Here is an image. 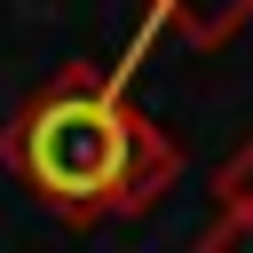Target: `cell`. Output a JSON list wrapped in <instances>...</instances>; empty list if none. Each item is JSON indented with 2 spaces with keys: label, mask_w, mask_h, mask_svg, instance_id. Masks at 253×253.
<instances>
[{
  "label": "cell",
  "mask_w": 253,
  "mask_h": 253,
  "mask_svg": "<svg viewBox=\"0 0 253 253\" xmlns=\"http://www.w3.org/2000/svg\"><path fill=\"white\" fill-rule=\"evenodd\" d=\"M8 174L63 221H111L150 206L158 190H174L182 174V142L142 119L119 79H103L95 63H63L8 126Z\"/></svg>",
  "instance_id": "6da1fadb"
},
{
  "label": "cell",
  "mask_w": 253,
  "mask_h": 253,
  "mask_svg": "<svg viewBox=\"0 0 253 253\" xmlns=\"http://www.w3.org/2000/svg\"><path fill=\"white\" fill-rule=\"evenodd\" d=\"M150 24H174L190 47H221L253 24V0H142Z\"/></svg>",
  "instance_id": "7a4b0ae2"
},
{
  "label": "cell",
  "mask_w": 253,
  "mask_h": 253,
  "mask_svg": "<svg viewBox=\"0 0 253 253\" xmlns=\"http://www.w3.org/2000/svg\"><path fill=\"white\" fill-rule=\"evenodd\" d=\"M213 213H253V134L213 166Z\"/></svg>",
  "instance_id": "3957f363"
},
{
  "label": "cell",
  "mask_w": 253,
  "mask_h": 253,
  "mask_svg": "<svg viewBox=\"0 0 253 253\" xmlns=\"http://www.w3.org/2000/svg\"><path fill=\"white\" fill-rule=\"evenodd\" d=\"M198 253H253V213H213V229L198 237Z\"/></svg>",
  "instance_id": "277c9868"
}]
</instances>
